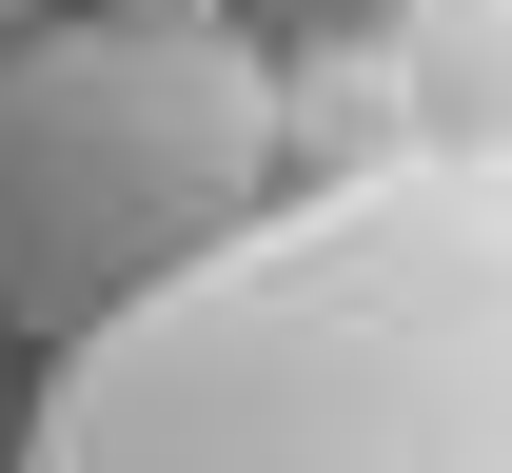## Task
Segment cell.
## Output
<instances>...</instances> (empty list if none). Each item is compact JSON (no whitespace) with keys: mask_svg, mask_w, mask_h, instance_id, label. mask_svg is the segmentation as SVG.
<instances>
[{"mask_svg":"<svg viewBox=\"0 0 512 473\" xmlns=\"http://www.w3.org/2000/svg\"><path fill=\"white\" fill-rule=\"evenodd\" d=\"M20 473H512V138H394L60 336Z\"/></svg>","mask_w":512,"mask_h":473,"instance_id":"6da1fadb","label":"cell"},{"mask_svg":"<svg viewBox=\"0 0 512 473\" xmlns=\"http://www.w3.org/2000/svg\"><path fill=\"white\" fill-rule=\"evenodd\" d=\"M276 60L237 20H0V336H99L276 198Z\"/></svg>","mask_w":512,"mask_h":473,"instance_id":"7a4b0ae2","label":"cell"},{"mask_svg":"<svg viewBox=\"0 0 512 473\" xmlns=\"http://www.w3.org/2000/svg\"><path fill=\"white\" fill-rule=\"evenodd\" d=\"M355 60L394 79L414 138H512V0H394Z\"/></svg>","mask_w":512,"mask_h":473,"instance_id":"3957f363","label":"cell"},{"mask_svg":"<svg viewBox=\"0 0 512 473\" xmlns=\"http://www.w3.org/2000/svg\"><path fill=\"white\" fill-rule=\"evenodd\" d=\"M99 20H237V0H99Z\"/></svg>","mask_w":512,"mask_h":473,"instance_id":"277c9868","label":"cell"},{"mask_svg":"<svg viewBox=\"0 0 512 473\" xmlns=\"http://www.w3.org/2000/svg\"><path fill=\"white\" fill-rule=\"evenodd\" d=\"M0 20H40V0H0Z\"/></svg>","mask_w":512,"mask_h":473,"instance_id":"5b68a950","label":"cell"}]
</instances>
